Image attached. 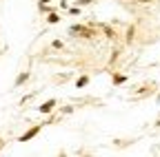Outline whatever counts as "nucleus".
Masks as SVG:
<instances>
[{
    "instance_id": "1",
    "label": "nucleus",
    "mask_w": 160,
    "mask_h": 157,
    "mask_svg": "<svg viewBox=\"0 0 160 157\" xmlns=\"http://www.w3.org/2000/svg\"><path fill=\"white\" fill-rule=\"evenodd\" d=\"M38 133H40V126H33V128H29L25 135H20V137H18V142H29L31 137H36Z\"/></svg>"
},
{
    "instance_id": "2",
    "label": "nucleus",
    "mask_w": 160,
    "mask_h": 157,
    "mask_svg": "<svg viewBox=\"0 0 160 157\" xmlns=\"http://www.w3.org/2000/svg\"><path fill=\"white\" fill-rule=\"evenodd\" d=\"M53 106H56V100H47L45 104H40V106H38V111H40V113H51Z\"/></svg>"
},
{
    "instance_id": "3",
    "label": "nucleus",
    "mask_w": 160,
    "mask_h": 157,
    "mask_svg": "<svg viewBox=\"0 0 160 157\" xmlns=\"http://www.w3.org/2000/svg\"><path fill=\"white\" fill-rule=\"evenodd\" d=\"M47 22H49V25H56V22H60V16H58L56 11H51V13L47 16Z\"/></svg>"
},
{
    "instance_id": "4",
    "label": "nucleus",
    "mask_w": 160,
    "mask_h": 157,
    "mask_svg": "<svg viewBox=\"0 0 160 157\" xmlns=\"http://www.w3.org/2000/svg\"><path fill=\"white\" fill-rule=\"evenodd\" d=\"M27 80H29V73H20V75H18V80H16V86H20V84H25Z\"/></svg>"
},
{
    "instance_id": "5",
    "label": "nucleus",
    "mask_w": 160,
    "mask_h": 157,
    "mask_svg": "<svg viewBox=\"0 0 160 157\" xmlns=\"http://www.w3.org/2000/svg\"><path fill=\"white\" fill-rule=\"evenodd\" d=\"M87 82H89V77H80V80L76 82V86H78V89H82V86H87Z\"/></svg>"
},
{
    "instance_id": "6",
    "label": "nucleus",
    "mask_w": 160,
    "mask_h": 157,
    "mask_svg": "<svg viewBox=\"0 0 160 157\" xmlns=\"http://www.w3.org/2000/svg\"><path fill=\"white\" fill-rule=\"evenodd\" d=\"M91 2H93V0H76L78 7H80V5H91Z\"/></svg>"
},
{
    "instance_id": "7",
    "label": "nucleus",
    "mask_w": 160,
    "mask_h": 157,
    "mask_svg": "<svg viewBox=\"0 0 160 157\" xmlns=\"http://www.w3.org/2000/svg\"><path fill=\"white\" fill-rule=\"evenodd\" d=\"M69 13H71V16H78V13H80V9H78V7H71V9H69Z\"/></svg>"
},
{
    "instance_id": "8",
    "label": "nucleus",
    "mask_w": 160,
    "mask_h": 157,
    "mask_svg": "<svg viewBox=\"0 0 160 157\" xmlns=\"http://www.w3.org/2000/svg\"><path fill=\"white\" fill-rule=\"evenodd\" d=\"M138 2H140V5H149V2H151V0H138Z\"/></svg>"
},
{
    "instance_id": "9",
    "label": "nucleus",
    "mask_w": 160,
    "mask_h": 157,
    "mask_svg": "<svg viewBox=\"0 0 160 157\" xmlns=\"http://www.w3.org/2000/svg\"><path fill=\"white\" fill-rule=\"evenodd\" d=\"M40 2H42V5H47V2H49V0H40Z\"/></svg>"
}]
</instances>
